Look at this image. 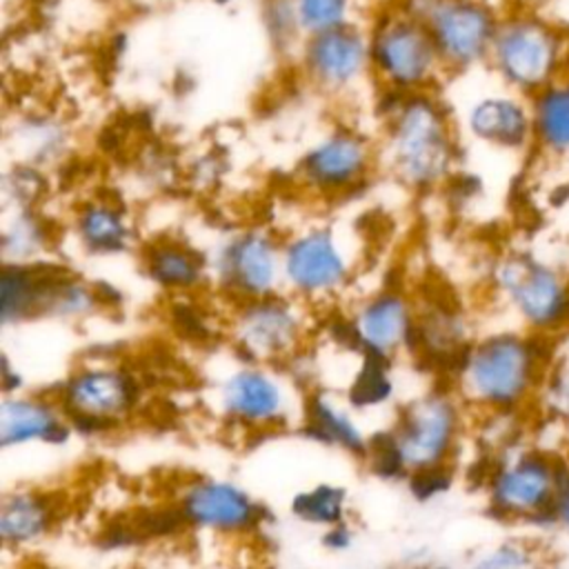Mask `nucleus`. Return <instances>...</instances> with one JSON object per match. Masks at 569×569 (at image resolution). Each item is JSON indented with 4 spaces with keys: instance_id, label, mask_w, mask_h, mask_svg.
I'll list each match as a JSON object with an SVG mask.
<instances>
[{
    "instance_id": "obj_1",
    "label": "nucleus",
    "mask_w": 569,
    "mask_h": 569,
    "mask_svg": "<svg viewBox=\"0 0 569 569\" xmlns=\"http://www.w3.org/2000/svg\"><path fill=\"white\" fill-rule=\"evenodd\" d=\"M558 342L516 327L473 340L456 376L460 396L487 413H516L538 398Z\"/></svg>"
},
{
    "instance_id": "obj_2",
    "label": "nucleus",
    "mask_w": 569,
    "mask_h": 569,
    "mask_svg": "<svg viewBox=\"0 0 569 569\" xmlns=\"http://www.w3.org/2000/svg\"><path fill=\"white\" fill-rule=\"evenodd\" d=\"M487 67L498 84L533 98L569 73V31L522 4L500 16Z\"/></svg>"
},
{
    "instance_id": "obj_3",
    "label": "nucleus",
    "mask_w": 569,
    "mask_h": 569,
    "mask_svg": "<svg viewBox=\"0 0 569 569\" xmlns=\"http://www.w3.org/2000/svg\"><path fill=\"white\" fill-rule=\"evenodd\" d=\"M491 284L516 329L562 340L569 336V269L529 247H516L496 258Z\"/></svg>"
},
{
    "instance_id": "obj_4",
    "label": "nucleus",
    "mask_w": 569,
    "mask_h": 569,
    "mask_svg": "<svg viewBox=\"0 0 569 569\" xmlns=\"http://www.w3.org/2000/svg\"><path fill=\"white\" fill-rule=\"evenodd\" d=\"M391 160L396 171L416 187H431L449 176L456 142L445 109L429 96H411L391 118Z\"/></svg>"
},
{
    "instance_id": "obj_5",
    "label": "nucleus",
    "mask_w": 569,
    "mask_h": 569,
    "mask_svg": "<svg viewBox=\"0 0 569 569\" xmlns=\"http://www.w3.org/2000/svg\"><path fill=\"white\" fill-rule=\"evenodd\" d=\"M142 387L120 367L91 365L76 369L58 389V405L73 433L107 436L124 425L138 409Z\"/></svg>"
},
{
    "instance_id": "obj_6",
    "label": "nucleus",
    "mask_w": 569,
    "mask_h": 569,
    "mask_svg": "<svg viewBox=\"0 0 569 569\" xmlns=\"http://www.w3.org/2000/svg\"><path fill=\"white\" fill-rule=\"evenodd\" d=\"M560 460L540 449H516L491 462L485 478L496 518L549 522L560 476Z\"/></svg>"
},
{
    "instance_id": "obj_7",
    "label": "nucleus",
    "mask_w": 569,
    "mask_h": 569,
    "mask_svg": "<svg viewBox=\"0 0 569 569\" xmlns=\"http://www.w3.org/2000/svg\"><path fill=\"white\" fill-rule=\"evenodd\" d=\"M407 13L427 24L442 67L456 71L487 64L502 16L489 0H418Z\"/></svg>"
},
{
    "instance_id": "obj_8",
    "label": "nucleus",
    "mask_w": 569,
    "mask_h": 569,
    "mask_svg": "<svg viewBox=\"0 0 569 569\" xmlns=\"http://www.w3.org/2000/svg\"><path fill=\"white\" fill-rule=\"evenodd\" d=\"M389 429L409 473L451 465L462 433V409L451 391L433 389L400 409Z\"/></svg>"
},
{
    "instance_id": "obj_9",
    "label": "nucleus",
    "mask_w": 569,
    "mask_h": 569,
    "mask_svg": "<svg viewBox=\"0 0 569 569\" xmlns=\"http://www.w3.org/2000/svg\"><path fill=\"white\" fill-rule=\"evenodd\" d=\"M369 51L380 76L400 89L427 84L442 67L427 24L411 13L380 22L369 40Z\"/></svg>"
},
{
    "instance_id": "obj_10",
    "label": "nucleus",
    "mask_w": 569,
    "mask_h": 569,
    "mask_svg": "<svg viewBox=\"0 0 569 569\" xmlns=\"http://www.w3.org/2000/svg\"><path fill=\"white\" fill-rule=\"evenodd\" d=\"M176 505L187 527L224 536L256 531L269 516V511L242 487L220 478L189 480Z\"/></svg>"
},
{
    "instance_id": "obj_11",
    "label": "nucleus",
    "mask_w": 569,
    "mask_h": 569,
    "mask_svg": "<svg viewBox=\"0 0 569 569\" xmlns=\"http://www.w3.org/2000/svg\"><path fill=\"white\" fill-rule=\"evenodd\" d=\"M302 336L298 311L280 298L251 300L236 318V345L247 362H271L293 353Z\"/></svg>"
},
{
    "instance_id": "obj_12",
    "label": "nucleus",
    "mask_w": 569,
    "mask_h": 569,
    "mask_svg": "<svg viewBox=\"0 0 569 569\" xmlns=\"http://www.w3.org/2000/svg\"><path fill=\"white\" fill-rule=\"evenodd\" d=\"M220 409L238 427L280 429L287 425L289 402L282 382L273 373L247 365L220 385Z\"/></svg>"
},
{
    "instance_id": "obj_13",
    "label": "nucleus",
    "mask_w": 569,
    "mask_h": 569,
    "mask_svg": "<svg viewBox=\"0 0 569 569\" xmlns=\"http://www.w3.org/2000/svg\"><path fill=\"white\" fill-rule=\"evenodd\" d=\"M473 140L500 151L533 149V116L529 98L500 84V91L478 96L465 113Z\"/></svg>"
},
{
    "instance_id": "obj_14",
    "label": "nucleus",
    "mask_w": 569,
    "mask_h": 569,
    "mask_svg": "<svg viewBox=\"0 0 569 569\" xmlns=\"http://www.w3.org/2000/svg\"><path fill=\"white\" fill-rule=\"evenodd\" d=\"M287 282L307 296L329 293L347 278V260L327 229H313L291 240L282 253Z\"/></svg>"
},
{
    "instance_id": "obj_15",
    "label": "nucleus",
    "mask_w": 569,
    "mask_h": 569,
    "mask_svg": "<svg viewBox=\"0 0 569 569\" xmlns=\"http://www.w3.org/2000/svg\"><path fill=\"white\" fill-rule=\"evenodd\" d=\"M216 267L231 291L256 300L271 296L280 273V258L269 236L247 231L220 249Z\"/></svg>"
},
{
    "instance_id": "obj_16",
    "label": "nucleus",
    "mask_w": 569,
    "mask_h": 569,
    "mask_svg": "<svg viewBox=\"0 0 569 569\" xmlns=\"http://www.w3.org/2000/svg\"><path fill=\"white\" fill-rule=\"evenodd\" d=\"M71 427L58 402L44 396H4L0 405V447H22L44 442L62 447L71 438Z\"/></svg>"
},
{
    "instance_id": "obj_17",
    "label": "nucleus",
    "mask_w": 569,
    "mask_h": 569,
    "mask_svg": "<svg viewBox=\"0 0 569 569\" xmlns=\"http://www.w3.org/2000/svg\"><path fill=\"white\" fill-rule=\"evenodd\" d=\"M305 62L313 80L322 87H347L365 71L367 62H371L369 40L349 24L311 36Z\"/></svg>"
},
{
    "instance_id": "obj_18",
    "label": "nucleus",
    "mask_w": 569,
    "mask_h": 569,
    "mask_svg": "<svg viewBox=\"0 0 569 569\" xmlns=\"http://www.w3.org/2000/svg\"><path fill=\"white\" fill-rule=\"evenodd\" d=\"M367 142L356 133L340 131L320 140L302 158V173L313 187L338 191L358 182L367 171Z\"/></svg>"
},
{
    "instance_id": "obj_19",
    "label": "nucleus",
    "mask_w": 569,
    "mask_h": 569,
    "mask_svg": "<svg viewBox=\"0 0 569 569\" xmlns=\"http://www.w3.org/2000/svg\"><path fill=\"white\" fill-rule=\"evenodd\" d=\"M413 316L405 298L398 293H380L365 302L353 318L362 353L391 358L398 349H409L413 333Z\"/></svg>"
},
{
    "instance_id": "obj_20",
    "label": "nucleus",
    "mask_w": 569,
    "mask_h": 569,
    "mask_svg": "<svg viewBox=\"0 0 569 569\" xmlns=\"http://www.w3.org/2000/svg\"><path fill=\"white\" fill-rule=\"evenodd\" d=\"M60 516L53 493L40 489H16L0 505V538L4 547L20 549L53 531Z\"/></svg>"
},
{
    "instance_id": "obj_21",
    "label": "nucleus",
    "mask_w": 569,
    "mask_h": 569,
    "mask_svg": "<svg viewBox=\"0 0 569 569\" xmlns=\"http://www.w3.org/2000/svg\"><path fill=\"white\" fill-rule=\"evenodd\" d=\"M300 429L307 438L320 445L336 447L360 458L367 453L369 438L362 433L353 416L322 391H313L305 398Z\"/></svg>"
},
{
    "instance_id": "obj_22",
    "label": "nucleus",
    "mask_w": 569,
    "mask_h": 569,
    "mask_svg": "<svg viewBox=\"0 0 569 569\" xmlns=\"http://www.w3.org/2000/svg\"><path fill=\"white\" fill-rule=\"evenodd\" d=\"M529 102L533 151L551 162H569V73L529 98Z\"/></svg>"
},
{
    "instance_id": "obj_23",
    "label": "nucleus",
    "mask_w": 569,
    "mask_h": 569,
    "mask_svg": "<svg viewBox=\"0 0 569 569\" xmlns=\"http://www.w3.org/2000/svg\"><path fill=\"white\" fill-rule=\"evenodd\" d=\"M147 273L167 289H189L202 278V258L180 242H160L147 253Z\"/></svg>"
},
{
    "instance_id": "obj_24",
    "label": "nucleus",
    "mask_w": 569,
    "mask_h": 569,
    "mask_svg": "<svg viewBox=\"0 0 569 569\" xmlns=\"http://www.w3.org/2000/svg\"><path fill=\"white\" fill-rule=\"evenodd\" d=\"M78 236L96 253H113L127 247L129 224L124 216L109 204H89L78 216Z\"/></svg>"
},
{
    "instance_id": "obj_25",
    "label": "nucleus",
    "mask_w": 569,
    "mask_h": 569,
    "mask_svg": "<svg viewBox=\"0 0 569 569\" xmlns=\"http://www.w3.org/2000/svg\"><path fill=\"white\" fill-rule=\"evenodd\" d=\"M391 358L378 353H362L360 367L347 389V405L353 411L382 407L393 396V380L389 376Z\"/></svg>"
},
{
    "instance_id": "obj_26",
    "label": "nucleus",
    "mask_w": 569,
    "mask_h": 569,
    "mask_svg": "<svg viewBox=\"0 0 569 569\" xmlns=\"http://www.w3.org/2000/svg\"><path fill=\"white\" fill-rule=\"evenodd\" d=\"M291 513L307 525L329 529L347 522V493L336 485H316L291 498Z\"/></svg>"
},
{
    "instance_id": "obj_27",
    "label": "nucleus",
    "mask_w": 569,
    "mask_h": 569,
    "mask_svg": "<svg viewBox=\"0 0 569 569\" xmlns=\"http://www.w3.org/2000/svg\"><path fill=\"white\" fill-rule=\"evenodd\" d=\"M302 31L318 36L347 24L349 0H296Z\"/></svg>"
},
{
    "instance_id": "obj_28",
    "label": "nucleus",
    "mask_w": 569,
    "mask_h": 569,
    "mask_svg": "<svg viewBox=\"0 0 569 569\" xmlns=\"http://www.w3.org/2000/svg\"><path fill=\"white\" fill-rule=\"evenodd\" d=\"M365 460L369 465V471L382 480H405L409 476L393 442L391 429H382L369 436Z\"/></svg>"
},
{
    "instance_id": "obj_29",
    "label": "nucleus",
    "mask_w": 569,
    "mask_h": 569,
    "mask_svg": "<svg viewBox=\"0 0 569 569\" xmlns=\"http://www.w3.org/2000/svg\"><path fill=\"white\" fill-rule=\"evenodd\" d=\"M44 242L42 227L31 216H20L16 222H11L4 231V256L9 264H22L24 260H31L40 251Z\"/></svg>"
},
{
    "instance_id": "obj_30",
    "label": "nucleus",
    "mask_w": 569,
    "mask_h": 569,
    "mask_svg": "<svg viewBox=\"0 0 569 569\" xmlns=\"http://www.w3.org/2000/svg\"><path fill=\"white\" fill-rule=\"evenodd\" d=\"M407 489L418 502L433 500L449 491L453 485V467L451 465H440V467H427V469H416L407 478Z\"/></svg>"
},
{
    "instance_id": "obj_31",
    "label": "nucleus",
    "mask_w": 569,
    "mask_h": 569,
    "mask_svg": "<svg viewBox=\"0 0 569 569\" xmlns=\"http://www.w3.org/2000/svg\"><path fill=\"white\" fill-rule=\"evenodd\" d=\"M529 562L527 549L518 545H500L480 556L473 569H522Z\"/></svg>"
},
{
    "instance_id": "obj_32",
    "label": "nucleus",
    "mask_w": 569,
    "mask_h": 569,
    "mask_svg": "<svg viewBox=\"0 0 569 569\" xmlns=\"http://www.w3.org/2000/svg\"><path fill=\"white\" fill-rule=\"evenodd\" d=\"M549 522H562L569 527V469L562 465L560 476H558V487L553 496V507H551V518Z\"/></svg>"
},
{
    "instance_id": "obj_33",
    "label": "nucleus",
    "mask_w": 569,
    "mask_h": 569,
    "mask_svg": "<svg viewBox=\"0 0 569 569\" xmlns=\"http://www.w3.org/2000/svg\"><path fill=\"white\" fill-rule=\"evenodd\" d=\"M351 542H353V533H351V529H349L347 522H340V525L329 527V529L325 531V536H322V545H325L327 549H331V551H342V549L351 547Z\"/></svg>"
},
{
    "instance_id": "obj_34",
    "label": "nucleus",
    "mask_w": 569,
    "mask_h": 569,
    "mask_svg": "<svg viewBox=\"0 0 569 569\" xmlns=\"http://www.w3.org/2000/svg\"><path fill=\"white\" fill-rule=\"evenodd\" d=\"M540 2H542V0H527L525 4H531V7H536V4H540Z\"/></svg>"
},
{
    "instance_id": "obj_35",
    "label": "nucleus",
    "mask_w": 569,
    "mask_h": 569,
    "mask_svg": "<svg viewBox=\"0 0 569 569\" xmlns=\"http://www.w3.org/2000/svg\"><path fill=\"white\" fill-rule=\"evenodd\" d=\"M567 356H569V351H567Z\"/></svg>"
}]
</instances>
